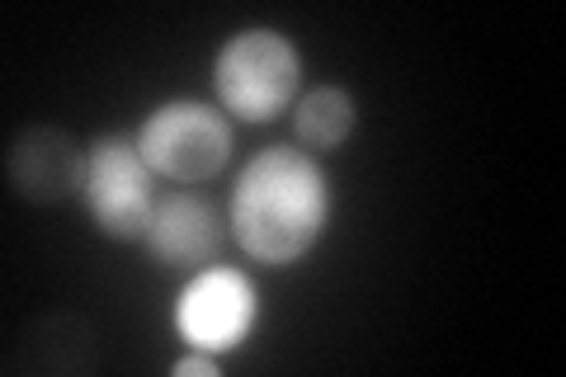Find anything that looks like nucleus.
<instances>
[{
  "label": "nucleus",
  "instance_id": "obj_1",
  "mask_svg": "<svg viewBox=\"0 0 566 377\" xmlns=\"http://www.w3.org/2000/svg\"><path fill=\"white\" fill-rule=\"evenodd\" d=\"M331 222V179L303 147H264L232 185L227 227L255 264H297Z\"/></svg>",
  "mask_w": 566,
  "mask_h": 377
},
{
  "label": "nucleus",
  "instance_id": "obj_2",
  "mask_svg": "<svg viewBox=\"0 0 566 377\" xmlns=\"http://www.w3.org/2000/svg\"><path fill=\"white\" fill-rule=\"evenodd\" d=\"M303 85V57L289 33L241 29L212 57V95L218 109L241 123H274Z\"/></svg>",
  "mask_w": 566,
  "mask_h": 377
},
{
  "label": "nucleus",
  "instance_id": "obj_3",
  "mask_svg": "<svg viewBox=\"0 0 566 377\" xmlns=\"http://www.w3.org/2000/svg\"><path fill=\"white\" fill-rule=\"evenodd\" d=\"M232 147V123L218 104L203 100H170L161 109H151L137 128L142 160L170 185H203V179L222 175Z\"/></svg>",
  "mask_w": 566,
  "mask_h": 377
},
{
  "label": "nucleus",
  "instance_id": "obj_4",
  "mask_svg": "<svg viewBox=\"0 0 566 377\" xmlns=\"http://www.w3.org/2000/svg\"><path fill=\"white\" fill-rule=\"evenodd\" d=\"M151 179L156 175L142 160L133 133H104L91 142L81 203L109 241H142L151 222V208H156Z\"/></svg>",
  "mask_w": 566,
  "mask_h": 377
},
{
  "label": "nucleus",
  "instance_id": "obj_5",
  "mask_svg": "<svg viewBox=\"0 0 566 377\" xmlns=\"http://www.w3.org/2000/svg\"><path fill=\"white\" fill-rule=\"evenodd\" d=\"M175 335L189 349L227 354L237 349L260 321V293L241 269L208 264L193 269V279L185 283V293L175 297Z\"/></svg>",
  "mask_w": 566,
  "mask_h": 377
},
{
  "label": "nucleus",
  "instance_id": "obj_6",
  "mask_svg": "<svg viewBox=\"0 0 566 377\" xmlns=\"http://www.w3.org/2000/svg\"><path fill=\"white\" fill-rule=\"evenodd\" d=\"M85 160H91V147H81L66 128L39 123L6 147V179L29 203H66L85 189Z\"/></svg>",
  "mask_w": 566,
  "mask_h": 377
},
{
  "label": "nucleus",
  "instance_id": "obj_7",
  "mask_svg": "<svg viewBox=\"0 0 566 377\" xmlns=\"http://www.w3.org/2000/svg\"><path fill=\"white\" fill-rule=\"evenodd\" d=\"M222 241H227V222L212 199L203 193H189V189H170L156 199L151 208V222H147V255L161 264V269H208L212 260L222 255Z\"/></svg>",
  "mask_w": 566,
  "mask_h": 377
},
{
  "label": "nucleus",
  "instance_id": "obj_8",
  "mask_svg": "<svg viewBox=\"0 0 566 377\" xmlns=\"http://www.w3.org/2000/svg\"><path fill=\"white\" fill-rule=\"evenodd\" d=\"M354 123H359V104L345 85H312L293 104V137L307 151H340L354 137Z\"/></svg>",
  "mask_w": 566,
  "mask_h": 377
},
{
  "label": "nucleus",
  "instance_id": "obj_9",
  "mask_svg": "<svg viewBox=\"0 0 566 377\" xmlns=\"http://www.w3.org/2000/svg\"><path fill=\"white\" fill-rule=\"evenodd\" d=\"M175 377H218L222 373V354H208V349H189L185 358H175Z\"/></svg>",
  "mask_w": 566,
  "mask_h": 377
}]
</instances>
